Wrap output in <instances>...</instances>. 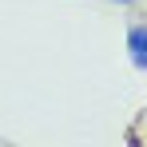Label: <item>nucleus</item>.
I'll return each instance as SVG.
<instances>
[{"label":"nucleus","mask_w":147,"mask_h":147,"mask_svg":"<svg viewBox=\"0 0 147 147\" xmlns=\"http://www.w3.org/2000/svg\"><path fill=\"white\" fill-rule=\"evenodd\" d=\"M127 52H131V64L147 72V24H135L127 32Z\"/></svg>","instance_id":"nucleus-1"}]
</instances>
